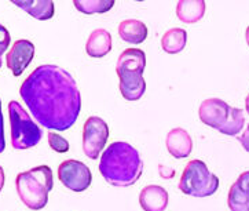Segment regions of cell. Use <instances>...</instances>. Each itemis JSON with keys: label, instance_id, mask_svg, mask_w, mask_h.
I'll use <instances>...</instances> for the list:
<instances>
[{"label": "cell", "instance_id": "30bf717a", "mask_svg": "<svg viewBox=\"0 0 249 211\" xmlns=\"http://www.w3.org/2000/svg\"><path fill=\"white\" fill-rule=\"evenodd\" d=\"M33 57H35V46L32 41L19 39L14 41V44L7 53L6 64L14 76H21L32 62Z\"/></svg>", "mask_w": 249, "mask_h": 211}, {"label": "cell", "instance_id": "9a60e30c", "mask_svg": "<svg viewBox=\"0 0 249 211\" xmlns=\"http://www.w3.org/2000/svg\"><path fill=\"white\" fill-rule=\"evenodd\" d=\"M11 3L40 21L51 19L55 10V4L53 0H13Z\"/></svg>", "mask_w": 249, "mask_h": 211}, {"label": "cell", "instance_id": "4316f807", "mask_svg": "<svg viewBox=\"0 0 249 211\" xmlns=\"http://www.w3.org/2000/svg\"><path fill=\"white\" fill-rule=\"evenodd\" d=\"M245 39H247V43H248L249 46V26L247 28V32H245Z\"/></svg>", "mask_w": 249, "mask_h": 211}, {"label": "cell", "instance_id": "8fae6325", "mask_svg": "<svg viewBox=\"0 0 249 211\" xmlns=\"http://www.w3.org/2000/svg\"><path fill=\"white\" fill-rule=\"evenodd\" d=\"M230 211H249V171L240 174L227 196Z\"/></svg>", "mask_w": 249, "mask_h": 211}, {"label": "cell", "instance_id": "7c38bea8", "mask_svg": "<svg viewBox=\"0 0 249 211\" xmlns=\"http://www.w3.org/2000/svg\"><path fill=\"white\" fill-rule=\"evenodd\" d=\"M165 145H167L169 153L174 157L186 159L187 156H190L192 151H193V139L185 129L177 127V129H172L167 134Z\"/></svg>", "mask_w": 249, "mask_h": 211}, {"label": "cell", "instance_id": "52a82bcc", "mask_svg": "<svg viewBox=\"0 0 249 211\" xmlns=\"http://www.w3.org/2000/svg\"><path fill=\"white\" fill-rule=\"evenodd\" d=\"M8 116L11 126V145L14 149H29L36 146L41 139L40 127L33 122L31 115L19 102H8Z\"/></svg>", "mask_w": 249, "mask_h": 211}, {"label": "cell", "instance_id": "7a4b0ae2", "mask_svg": "<svg viewBox=\"0 0 249 211\" xmlns=\"http://www.w3.org/2000/svg\"><path fill=\"white\" fill-rule=\"evenodd\" d=\"M99 173L113 187H131L141 178L143 162L137 148L124 141H116L101 154Z\"/></svg>", "mask_w": 249, "mask_h": 211}, {"label": "cell", "instance_id": "603a6c76", "mask_svg": "<svg viewBox=\"0 0 249 211\" xmlns=\"http://www.w3.org/2000/svg\"><path fill=\"white\" fill-rule=\"evenodd\" d=\"M237 139H238V142L242 145V148H244L247 152H249V124L247 126V129L242 131L241 135L237 137Z\"/></svg>", "mask_w": 249, "mask_h": 211}, {"label": "cell", "instance_id": "9c48e42d", "mask_svg": "<svg viewBox=\"0 0 249 211\" xmlns=\"http://www.w3.org/2000/svg\"><path fill=\"white\" fill-rule=\"evenodd\" d=\"M58 178L64 187L80 193L89 188L92 182V174L84 163L71 159L59 164Z\"/></svg>", "mask_w": 249, "mask_h": 211}, {"label": "cell", "instance_id": "5bb4252c", "mask_svg": "<svg viewBox=\"0 0 249 211\" xmlns=\"http://www.w3.org/2000/svg\"><path fill=\"white\" fill-rule=\"evenodd\" d=\"M112 50V35L106 29H95L86 43V53L92 58H102Z\"/></svg>", "mask_w": 249, "mask_h": 211}, {"label": "cell", "instance_id": "484cf974", "mask_svg": "<svg viewBox=\"0 0 249 211\" xmlns=\"http://www.w3.org/2000/svg\"><path fill=\"white\" fill-rule=\"evenodd\" d=\"M245 109H247V112H248L249 115V94H248V97L245 98Z\"/></svg>", "mask_w": 249, "mask_h": 211}, {"label": "cell", "instance_id": "83f0119b", "mask_svg": "<svg viewBox=\"0 0 249 211\" xmlns=\"http://www.w3.org/2000/svg\"><path fill=\"white\" fill-rule=\"evenodd\" d=\"M0 68H1V58H0Z\"/></svg>", "mask_w": 249, "mask_h": 211}, {"label": "cell", "instance_id": "8992f818", "mask_svg": "<svg viewBox=\"0 0 249 211\" xmlns=\"http://www.w3.org/2000/svg\"><path fill=\"white\" fill-rule=\"evenodd\" d=\"M220 181L213 173H211L202 160H192L187 163L179 181V189L182 193L193 197L212 196L219 188Z\"/></svg>", "mask_w": 249, "mask_h": 211}, {"label": "cell", "instance_id": "cb8c5ba5", "mask_svg": "<svg viewBox=\"0 0 249 211\" xmlns=\"http://www.w3.org/2000/svg\"><path fill=\"white\" fill-rule=\"evenodd\" d=\"M159 169H160V174L162 178H172L174 177V174H175V171H171V173H168V167H164L162 164H160L159 166Z\"/></svg>", "mask_w": 249, "mask_h": 211}, {"label": "cell", "instance_id": "ffe728a7", "mask_svg": "<svg viewBox=\"0 0 249 211\" xmlns=\"http://www.w3.org/2000/svg\"><path fill=\"white\" fill-rule=\"evenodd\" d=\"M47 137H49L50 148L55 151L56 153H66L69 151V142L62 135L56 134L54 131H50Z\"/></svg>", "mask_w": 249, "mask_h": 211}, {"label": "cell", "instance_id": "7402d4cb", "mask_svg": "<svg viewBox=\"0 0 249 211\" xmlns=\"http://www.w3.org/2000/svg\"><path fill=\"white\" fill-rule=\"evenodd\" d=\"M6 148V138H4V120L1 114V99H0V153H3Z\"/></svg>", "mask_w": 249, "mask_h": 211}, {"label": "cell", "instance_id": "e0dca14e", "mask_svg": "<svg viewBox=\"0 0 249 211\" xmlns=\"http://www.w3.org/2000/svg\"><path fill=\"white\" fill-rule=\"evenodd\" d=\"M147 26L139 19H125L119 25V35L124 41L131 44H141L147 38Z\"/></svg>", "mask_w": 249, "mask_h": 211}, {"label": "cell", "instance_id": "6da1fadb", "mask_svg": "<svg viewBox=\"0 0 249 211\" xmlns=\"http://www.w3.org/2000/svg\"><path fill=\"white\" fill-rule=\"evenodd\" d=\"M19 96L40 126L69 130L81 112V96L73 76L56 65L37 66L21 84Z\"/></svg>", "mask_w": 249, "mask_h": 211}, {"label": "cell", "instance_id": "44dd1931", "mask_svg": "<svg viewBox=\"0 0 249 211\" xmlns=\"http://www.w3.org/2000/svg\"><path fill=\"white\" fill-rule=\"evenodd\" d=\"M10 41H11L10 32L6 29V26L0 24V58L6 53V50L10 47Z\"/></svg>", "mask_w": 249, "mask_h": 211}, {"label": "cell", "instance_id": "5b68a950", "mask_svg": "<svg viewBox=\"0 0 249 211\" xmlns=\"http://www.w3.org/2000/svg\"><path fill=\"white\" fill-rule=\"evenodd\" d=\"M198 117L205 126L230 137L238 135L245 124L242 109L230 106L220 98H208L202 101L198 108Z\"/></svg>", "mask_w": 249, "mask_h": 211}, {"label": "cell", "instance_id": "d4e9b609", "mask_svg": "<svg viewBox=\"0 0 249 211\" xmlns=\"http://www.w3.org/2000/svg\"><path fill=\"white\" fill-rule=\"evenodd\" d=\"M4 181H6L4 170H3V167L0 166V192H1V189H3V187H4Z\"/></svg>", "mask_w": 249, "mask_h": 211}, {"label": "cell", "instance_id": "3957f363", "mask_svg": "<svg viewBox=\"0 0 249 211\" xmlns=\"http://www.w3.org/2000/svg\"><path fill=\"white\" fill-rule=\"evenodd\" d=\"M54 187L53 170L49 166H37L17 175V193L21 202L31 210H41L49 202V193Z\"/></svg>", "mask_w": 249, "mask_h": 211}, {"label": "cell", "instance_id": "ba28073f", "mask_svg": "<svg viewBox=\"0 0 249 211\" xmlns=\"http://www.w3.org/2000/svg\"><path fill=\"white\" fill-rule=\"evenodd\" d=\"M107 138L109 126L104 119L98 116H91L86 120L83 127V151L89 159L97 160L99 153L104 151Z\"/></svg>", "mask_w": 249, "mask_h": 211}, {"label": "cell", "instance_id": "277c9868", "mask_svg": "<svg viewBox=\"0 0 249 211\" xmlns=\"http://www.w3.org/2000/svg\"><path fill=\"white\" fill-rule=\"evenodd\" d=\"M145 68L146 54L143 50H124L117 59L116 72L120 79V93L127 101H138L143 97L146 91Z\"/></svg>", "mask_w": 249, "mask_h": 211}, {"label": "cell", "instance_id": "4fadbf2b", "mask_svg": "<svg viewBox=\"0 0 249 211\" xmlns=\"http://www.w3.org/2000/svg\"><path fill=\"white\" fill-rule=\"evenodd\" d=\"M168 192L160 185H147L139 195V204L143 211H165L168 207Z\"/></svg>", "mask_w": 249, "mask_h": 211}, {"label": "cell", "instance_id": "2e32d148", "mask_svg": "<svg viewBox=\"0 0 249 211\" xmlns=\"http://www.w3.org/2000/svg\"><path fill=\"white\" fill-rule=\"evenodd\" d=\"M205 14L204 0H180L177 4L178 18L185 24H196Z\"/></svg>", "mask_w": 249, "mask_h": 211}, {"label": "cell", "instance_id": "ac0fdd59", "mask_svg": "<svg viewBox=\"0 0 249 211\" xmlns=\"http://www.w3.org/2000/svg\"><path fill=\"white\" fill-rule=\"evenodd\" d=\"M187 44V32L182 28H172L161 38V49L168 54H178Z\"/></svg>", "mask_w": 249, "mask_h": 211}, {"label": "cell", "instance_id": "d6986e66", "mask_svg": "<svg viewBox=\"0 0 249 211\" xmlns=\"http://www.w3.org/2000/svg\"><path fill=\"white\" fill-rule=\"evenodd\" d=\"M74 7L83 14H104L112 10L114 0H74Z\"/></svg>", "mask_w": 249, "mask_h": 211}]
</instances>
